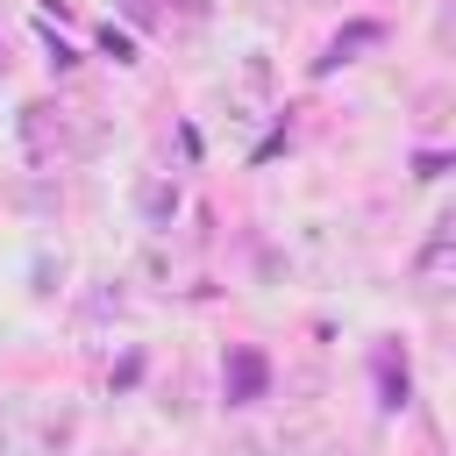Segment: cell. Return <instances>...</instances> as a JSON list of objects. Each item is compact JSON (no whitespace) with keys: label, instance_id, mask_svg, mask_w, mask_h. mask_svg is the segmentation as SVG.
<instances>
[{"label":"cell","instance_id":"cell-5","mask_svg":"<svg viewBox=\"0 0 456 456\" xmlns=\"http://www.w3.org/2000/svg\"><path fill=\"white\" fill-rule=\"evenodd\" d=\"M449 242H456V221L442 214L435 235H428V249H420V278H442V271H449Z\"/></svg>","mask_w":456,"mask_h":456},{"label":"cell","instance_id":"cell-1","mask_svg":"<svg viewBox=\"0 0 456 456\" xmlns=\"http://www.w3.org/2000/svg\"><path fill=\"white\" fill-rule=\"evenodd\" d=\"M21 157L36 164V171H50V164H64V157H78L93 135H78V114L71 107H57V100H28L21 107Z\"/></svg>","mask_w":456,"mask_h":456},{"label":"cell","instance_id":"cell-9","mask_svg":"<svg viewBox=\"0 0 456 456\" xmlns=\"http://www.w3.org/2000/svg\"><path fill=\"white\" fill-rule=\"evenodd\" d=\"M0 71H7V36H0Z\"/></svg>","mask_w":456,"mask_h":456},{"label":"cell","instance_id":"cell-4","mask_svg":"<svg viewBox=\"0 0 456 456\" xmlns=\"http://www.w3.org/2000/svg\"><path fill=\"white\" fill-rule=\"evenodd\" d=\"M135 207H142V221H150V228H171V214H178V185L142 178V185H135Z\"/></svg>","mask_w":456,"mask_h":456},{"label":"cell","instance_id":"cell-2","mask_svg":"<svg viewBox=\"0 0 456 456\" xmlns=\"http://www.w3.org/2000/svg\"><path fill=\"white\" fill-rule=\"evenodd\" d=\"M71 435V413H50L36 399H0V456H57Z\"/></svg>","mask_w":456,"mask_h":456},{"label":"cell","instance_id":"cell-8","mask_svg":"<svg viewBox=\"0 0 456 456\" xmlns=\"http://www.w3.org/2000/svg\"><path fill=\"white\" fill-rule=\"evenodd\" d=\"M221 456H278V449H271V442H256V435H242V442H228Z\"/></svg>","mask_w":456,"mask_h":456},{"label":"cell","instance_id":"cell-6","mask_svg":"<svg viewBox=\"0 0 456 456\" xmlns=\"http://www.w3.org/2000/svg\"><path fill=\"white\" fill-rule=\"evenodd\" d=\"M363 43H378V28H370V21H356L349 36H335V43H328V57H321V71H335V64H349V50H363Z\"/></svg>","mask_w":456,"mask_h":456},{"label":"cell","instance_id":"cell-7","mask_svg":"<svg viewBox=\"0 0 456 456\" xmlns=\"http://www.w3.org/2000/svg\"><path fill=\"white\" fill-rule=\"evenodd\" d=\"M121 14H128V21H171L164 0H121Z\"/></svg>","mask_w":456,"mask_h":456},{"label":"cell","instance_id":"cell-3","mask_svg":"<svg viewBox=\"0 0 456 456\" xmlns=\"http://www.w3.org/2000/svg\"><path fill=\"white\" fill-rule=\"evenodd\" d=\"M264 378H271V370H264L256 349H228V406H249V399L264 392Z\"/></svg>","mask_w":456,"mask_h":456}]
</instances>
